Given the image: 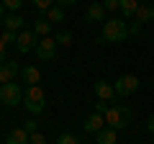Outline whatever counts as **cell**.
Here are the masks:
<instances>
[{
  "instance_id": "cell-12",
  "label": "cell",
  "mask_w": 154,
  "mask_h": 144,
  "mask_svg": "<svg viewBox=\"0 0 154 144\" xmlns=\"http://www.w3.org/2000/svg\"><path fill=\"white\" fill-rule=\"evenodd\" d=\"M3 26H5L8 31H23V28H26V18L18 16V13H11V16L3 18Z\"/></svg>"
},
{
  "instance_id": "cell-6",
  "label": "cell",
  "mask_w": 154,
  "mask_h": 144,
  "mask_svg": "<svg viewBox=\"0 0 154 144\" xmlns=\"http://www.w3.org/2000/svg\"><path fill=\"white\" fill-rule=\"evenodd\" d=\"M113 88H116V95L126 98V95H131V93L139 90V77L136 75H121V77L113 83Z\"/></svg>"
},
{
  "instance_id": "cell-8",
  "label": "cell",
  "mask_w": 154,
  "mask_h": 144,
  "mask_svg": "<svg viewBox=\"0 0 154 144\" xmlns=\"http://www.w3.org/2000/svg\"><path fill=\"white\" fill-rule=\"evenodd\" d=\"M93 90H95V95H98V100H113L116 98V88H113V83H108V80H95V85H93Z\"/></svg>"
},
{
  "instance_id": "cell-19",
  "label": "cell",
  "mask_w": 154,
  "mask_h": 144,
  "mask_svg": "<svg viewBox=\"0 0 154 144\" xmlns=\"http://www.w3.org/2000/svg\"><path fill=\"white\" fill-rule=\"evenodd\" d=\"M46 18H49L51 23H54V21H64V8H62V5H51L49 11H46Z\"/></svg>"
},
{
  "instance_id": "cell-9",
  "label": "cell",
  "mask_w": 154,
  "mask_h": 144,
  "mask_svg": "<svg viewBox=\"0 0 154 144\" xmlns=\"http://www.w3.org/2000/svg\"><path fill=\"white\" fill-rule=\"evenodd\" d=\"M18 72H21V67H18L16 62L5 59L3 64H0V83H13V77H16Z\"/></svg>"
},
{
  "instance_id": "cell-5",
  "label": "cell",
  "mask_w": 154,
  "mask_h": 144,
  "mask_svg": "<svg viewBox=\"0 0 154 144\" xmlns=\"http://www.w3.org/2000/svg\"><path fill=\"white\" fill-rule=\"evenodd\" d=\"M38 33L33 31V28H23V31H18V39H16V49L21 52V54H28V52L36 49L38 39H36Z\"/></svg>"
},
{
  "instance_id": "cell-20",
  "label": "cell",
  "mask_w": 154,
  "mask_h": 144,
  "mask_svg": "<svg viewBox=\"0 0 154 144\" xmlns=\"http://www.w3.org/2000/svg\"><path fill=\"white\" fill-rule=\"evenodd\" d=\"M54 39H57V44H62V46H72V33L69 31H59Z\"/></svg>"
},
{
  "instance_id": "cell-27",
  "label": "cell",
  "mask_w": 154,
  "mask_h": 144,
  "mask_svg": "<svg viewBox=\"0 0 154 144\" xmlns=\"http://www.w3.org/2000/svg\"><path fill=\"white\" fill-rule=\"evenodd\" d=\"M95 111H98V113H105V111H108V100H98V103H95Z\"/></svg>"
},
{
  "instance_id": "cell-15",
  "label": "cell",
  "mask_w": 154,
  "mask_h": 144,
  "mask_svg": "<svg viewBox=\"0 0 154 144\" xmlns=\"http://www.w3.org/2000/svg\"><path fill=\"white\" fill-rule=\"evenodd\" d=\"M21 77H23V83L26 85H38V80H41V72H38V67H23L21 70Z\"/></svg>"
},
{
  "instance_id": "cell-28",
  "label": "cell",
  "mask_w": 154,
  "mask_h": 144,
  "mask_svg": "<svg viewBox=\"0 0 154 144\" xmlns=\"http://www.w3.org/2000/svg\"><path fill=\"white\" fill-rule=\"evenodd\" d=\"M36 124H38L36 118H28V121H26V126H23V129H26V131L31 134V131H36Z\"/></svg>"
},
{
  "instance_id": "cell-25",
  "label": "cell",
  "mask_w": 154,
  "mask_h": 144,
  "mask_svg": "<svg viewBox=\"0 0 154 144\" xmlns=\"http://www.w3.org/2000/svg\"><path fill=\"white\" fill-rule=\"evenodd\" d=\"M103 5L108 13H113V11H121V0H103Z\"/></svg>"
},
{
  "instance_id": "cell-2",
  "label": "cell",
  "mask_w": 154,
  "mask_h": 144,
  "mask_svg": "<svg viewBox=\"0 0 154 144\" xmlns=\"http://www.w3.org/2000/svg\"><path fill=\"white\" fill-rule=\"evenodd\" d=\"M103 116H105V126L121 131V129H126L131 124V108L123 105V103H116V105H108V111Z\"/></svg>"
},
{
  "instance_id": "cell-31",
  "label": "cell",
  "mask_w": 154,
  "mask_h": 144,
  "mask_svg": "<svg viewBox=\"0 0 154 144\" xmlns=\"http://www.w3.org/2000/svg\"><path fill=\"white\" fill-rule=\"evenodd\" d=\"M146 129H149V134H154V113L149 116V121H146Z\"/></svg>"
},
{
  "instance_id": "cell-3",
  "label": "cell",
  "mask_w": 154,
  "mask_h": 144,
  "mask_svg": "<svg viewBox=\"0 0 154 144\" xmlns=\"http://www.w3.org/2000/svg\"><path fill=\"white\" fill-rule=\"evenodd\" d=\"M23 105H26V111H31V113L44 111L46 93L41 90V85H26V90H23Z\"/></svg>"
},
{
  "instance_id": "cell-14",
  "label": "cell",
  "mask_w": 154,
  "mask_h": 144,
  "mask_svg": "<svg viewBox=\"0 0 154 144\" xmlns=\"http://www.w3.org/2000/svg\"><path fill=\"white\" fill-rule=\"evenodd\" d=\"M134 21L141 23V26H144V23H152V21H154V5H139Z\"/></svg>"
},
{
  "instance_id": "cell-26",
  "label": "cell",
  "mask_w": 154,
  "mask_h": 144,
  "mask_svg": "<svg viewBox=\"0 0 154 144\" xmlns=\"http://www.w3.org/2000/svg\"><path fill=\"white\" fill-rule=\"evenodd\" d=\"M3 3H5V8H8V11H13V13H16L18 8H21V3H23V0H3Z\"/></svg>"
},
{
  "instance_id": "cell-10",
  "label": "cell",
  "mask_w": 154,
  "mask_h": 144,
  "mask_svg": "<svg viewBox=\"0 0 154 144\" xmlns=\"http://www.w3.org/2000/svg\"><path fill=\"white\" fill-rule=\"evenodd\" d=\"M103 126H105V116H103V113H98V111L90 113V116L85 118V131H88V134H98Z\"/></svg>"
},
{
  "instance_id": "cell-17",
  "label": "cell",
  "mask_w": 154,
  "mask_h": 144,
  "mask_svg": "<svg viewBox=\"0 0 154 144\" xmlns=\"http://www.w3.org/2000/svg\"><path fill=\"white\" fill-rule=\"evenodd\" d=\"M33 31H36L38 33V36H49V33H51V21H49V18H36V21H33Z\"/></svg>"
},
{
  "instance_id": "cell-18",
  "label": "cell",
  "mask_w": 154,
  "mask_h": 144,
  "mask_svg": "<svg viewBox=\"0 0 154 144\" xmlns=\"http://www.w3.org/2000/svg\"><path fill=\"white\" fill-rule=\"evenodd\" d=\"M139 0H121V13H123V18H134L136 16V11H139Z\"/></svg>"
},
{
  "instance_id": "cell-16",
  "label": "cell",
  "mask_w": 154,
  "mask_h": 144,
  "mask_svg": "<svg viewBox=\"0 0 154 144\" xmlns=\"http://www.w3.org/2000/svg\"><path fill=\"white\" fill-rule=\"evenodd\" d=\"M28 136H31V134H28L26 129H13V131L8 134L5 144H28Z\"/></svg>"
},
{
  "instance_id": "cell-22",
  "label": "cell",
  "mask_w": 154,
  "mask_h": 144,
  "mask_svg": "<svg viewBox=\"0 0 154 144\" xmlns=\"http://www.w3.org/2000/svg\"><path fill=\"white\" fill-rule=\"evenodd\" d=\"M0 39L5 41V44H16V39H18V31H8V28H3V36Z\"/></svg>"
},
{
  "instance_id": "cell-24",
  "label": "cell",
  "mask_w": 154,
  "mask_h": 144,
  "mask_svg": "<svg viewBox=\"0 0 154 144\" xmlns=\"http://www.w3.org/2000/svg\"><path fill=\"white\" fill-rule=\"evenodd\" d=\"M28 144H46V139H44V134L38 131H31V136H28Z\"/></svg>"
},
{
  "instance_id": "cell-30",
  "label": "cell",
  "mask_w": 154,
  "mask_h": 144,
  "mask_svg": "<svg viewBox=\"0 0 154 144\" xmlns=\"http://www.w3.org/2000/svg\"><path fill=\"white\" fill-rule=\"evenodd\" d=\"M57 3H59V5H62V8H69V5H75L77 0H57Z\"/></svg>"
},
{
  "instance_id": "cell-4",
  "label": "cell",
  "mask_w": 154,
  "mask_h": 144,
  "mask_svg": "<svg viewBox=\"0 0 154 144\" xmlns=\"http://www.w3.org/2000/svg\"><path fill=\"white\" fill-rule=\"evenodd\" d=\"M0 103H5V105L23 103V88L18 83H3L0 85Z\"/></svg>"
},
{
  "instance_id": "cell-23",
  "label": "cell",
  "mask_w": 154,
  "mask_h": 144,
  "mask_svg": "<svg viewBox=\"0 0 154 144\" xmlns=\"http://www.w3.org/2000/svg\"><path fill=\"white\" fill-rule=\"evenodd\" d=\"M31 3H33V8H38V11H44V13L54 5V0H31Z\"/></svg>"
},
{
  "instance_id": "cell-21",
  "label": "cell",
  "mask_w": 154,
  "mask_h": 144,
  "mask_svg": "<svg viewBox=\"0 0 154 144\" xmlns=\"http://www.w3.org/2000/svg\"><path fill=\"white\" fill-rule=\"evenodd\" d=\"M57 144H80V139L75 134H59L57 136Z\"/></svg>"
},
{
  "instance_id": "cell-11",
  "label": "cell",
  "mask_w": 154,
  "mask_h": 144,
  "mask_svg": "<svg viewBox=\"0 0 154 144\" xmlns=\"http://www.w3.org/2000/svg\"><path fill=\"white\" fill-rule=\"evenodd\" d=\"M105 13H108V11H105L103 3H90L88 11H85V18H88V21H108Z\"/></svg>"
},
{
  "instance_id": "cell-13",
  "label": "cell",
  "mask_w": 154,
  "mask_h": 144,
  "mask_svg": "<svg viewBox=\"0 0 154 144\" xmlns=\"http://www.w3.org/2000/svg\"><path fill=\"white\" fill-rule=\"evenodd\" d=\"M95 142H98V144H116V142H118V131L110 129V126H103L98 134H95Z\"/></svg>"
},
{
  "instance_id": "cell-29",
  "label": "cell",
  "mask_w": 154,
  "mask_h": 144,
  "mask_svg": "<svg viewBox=\"0 0 154 144\" xmlns=\"http://www.w3.org/2000/svg\"><path fill=\"white\" fill-rule=\"evenodd\" d=\"M5 49H8V44H5L3 39H0V64H3V62L8 59V57H5Z\"/></svg>"
},
{
  "instance_id": "cell-7",
  "label": "cell",
  "mask_w": 154,
  "mask_h": 144,
  "mask_svg": "<svg viewBox=\"0 0 154 144\" xmlns=\"http://www.w3.org/2000/svg\"><path fill=\"white\" fill-rule=\"evenodd\" d=\"M36 57L41 62H49V59H54V54H57V39H49V36H44V39L36 44Z\"/></svg>"
},
{
  "instance_id": "cell-32",
  "label": "cell",
  "mask_w": 154,
  "mask_h": 144,
  "mask_svg": "<svg viewBox=\"0 0 154 144\" xmlns=\"http://www.w3.org/2000/svg\"><path fill=\"white\" fill-rule=\"evenodd\" d=\"M5 11H8V8H5V3L0 0V16H5Z\"/></svg>"
},
{
  "instance_id": "cell-1",
  "label": "cell",
  "mask_w": 154,
  "mask_h": 144,
  "mask_svg": "<svg viewBox=\"0 0 154 144\" xmlns=\"http://www.w3.org/2000/svg\"><path fill=\"white\" fill-rule=\"evenodd\" d=\"M128 36H131V28L123 18H108V21H103V33L95 41L98 44H118V41H126Z\"/></svg>"
}]
</instances>
